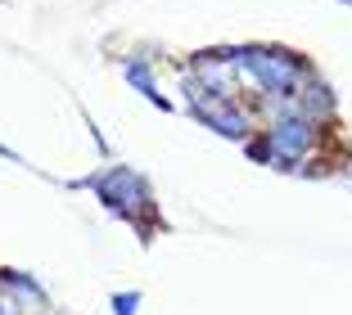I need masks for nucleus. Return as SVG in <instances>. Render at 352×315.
I'll return each instance as SVG.
<instances>
[{
  "label": "nucleus",
  "instance_id": "3",
  "mask_svg": "<svg viewBox=\"0 0 352 315\" xmlns=\"http://www.w3.org/2000/svg\"><path fill=\"white\" fill-rule=\"evenodd\" d=\"M131 306H135V297H118V315H131Z\"/></svg>",
  "mask_w": 352,
  "mask_h": 315
},
{
  "label": "nucleus",
  "instance_id": "4",
  "mask_svg": "<svg viewBox=\"0 0 352 315\" xmlns=\"http://www.w3.org/2000/svg\"><path fill=\"white\" fill-rule=\"evenodd\" d=\"M0 315H14V306H5V302H0Z\"/></svg>",
  "mask_w": 352,
  "mask_h": 315
},
{
  "label": "nucleus",
  "instance_id": "1",
  "mask_svg": "<svg viewBox=\"0 0 352 315\" xmlns=\"http://www.w3.org/2000/svg\"><path fill=\"white\" fill-rule=\"evenodd\" d=\"M316 144V135H311V122H302V117H280L276 131H271L267 149L276 163H298L302 153Z\"/></svg>",
  "mask_w": 352,
  "mask_h": 315
},
{
  "label": "nucleus",
  "instance_id": "2",
  "mask_svg": "<svg viewBox=\"0 0 352 315\" xmlns=\"http://www.w3.org/2000/svg\"><path fill=\"white\" fill-rule=\"evenodd\" d=\"M95 189L109 198V207H118V212H131L135 198H140V180H135L131 172H113V176H104Z\"/></svg>",
  "mask_w": 352,
  "mask_h": 315
}]
</instances>
